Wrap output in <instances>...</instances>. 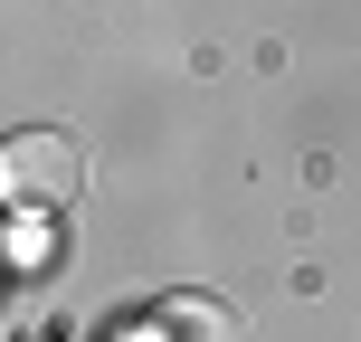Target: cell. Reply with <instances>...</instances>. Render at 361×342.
<instances>
[{
  "instance_id": "cell-1",
  "label": "cell",
  "mask_w": 361,
  "mask_h": 342,
  "mask_svg": "<svg viewBox=\"0 0 361 342\" xmlns=\"http://www.w3.org/2000/svg\"><path fill=\"white\" fill-rule=\"evenodd\" d=\"M76 181H86V162H76L67 133H19V143H10V200H19V209L76 200Z\"/></svg>"
}]
</instances>
